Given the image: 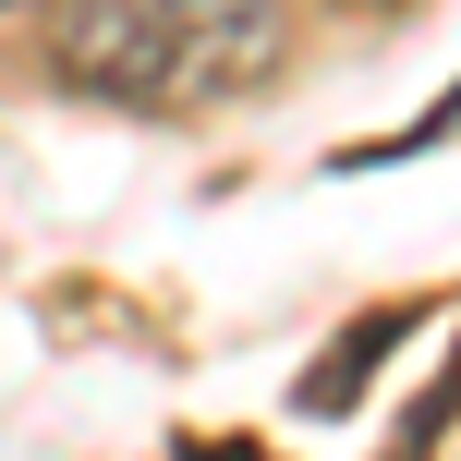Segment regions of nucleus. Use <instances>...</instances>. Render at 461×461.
<instances>
[{
    "mask_svg": "<svg viewBox=\"0 0 461 461\" xmlns=\"http://www.w3.org/2000/svg\"><path fill=\"white\" fill-rule=\"evenodd\" d=\"M292 0H61V73L122 110H207L279 73Z\"/></svg>",
    "mask_w": 461,
    "mask_h": 461,
    "instance_id": "1",
    "label": "nucleus"
},
{
    "mask_svg": "<svg viewBox=\"0 0 461 461\" xmlns=\"http://www.w3.org/2000/svg\"><path fill=\"white\" fill-rule=\"evenodd\" d=\"M0 13H37V0H0Z\"/></svg>",
    "mask_w": 461,
    "mask_h": 461,
    "instance_id": "2",
    "label": "nucleus"
}]
</instances>
